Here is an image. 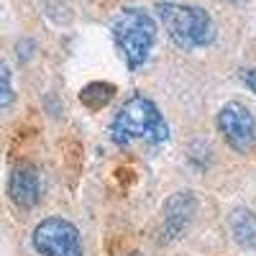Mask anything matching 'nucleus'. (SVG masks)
<instances>
[{"label": "nucleus", "mask_w": 256, "mask_h": 256, "mask_svg": "<svg viewBox=\"0 0 256 256\" xmlns=\"http://www.w3.org/2000/svg\"><path fill=\"white\" fill-rule=\"evenodd\" d=\"M198 212V198L192 192H177L164 202V223H162V238L174 241L190 228L192 218Z\"/></svg>", "instance_id": "obj_6"}, {"label": "nucleus", "mask_w": 256, "mask_h": 256, "mask_svg": "<svg viewBox=\"0 0 256 256\" xmlns=\"http://www.w3.org/2000/svg\"><path fill=\"white\" fill-rule=\"evenodd\" d=\"M218 131L226 144L236 152H248L256 138V120L251 110L241 102H226L218 113Z\"/></svg>", "instance_id": "obj_5"}, {"label": "nucleus", "mask_w": 256, "mask_h": 256, "mask_svg": "<svg viewBox=\"0 0 256 256\" xmlns=\"http://www.w3.org/2000/svg\"><path fill=\"white\" fill-rule=\"evenodd\" d=\"M228 3H246V0H228Z\"/></svg>", "instance_id": "obj_12"}, {"label": "nucleus", "mask_w": 256, "mask_h": 256, "mask_svg": "<svg viewBox=\"0 0 256 256\" xmlns=\"http://www.w3.org/2000/svg\"><path fill=\"white\" fill-rule=\"evenodd\" d=\"M128 256H144V254H128Z\"/></svg>", "instance_id": "obj_13"}, {"label": "nucleus", "mask_w": 256, "mask_h": 256, "mask_svg": "<svg viewBox=\"0 0 256 256\" xmlns=\"http://www.w3.org/2000/svg\"><path fill=\"white\" fill-rule=\"evenodd\" d=\"M113 98H116V88L110 82H90V84H84L82 92H80L82 105H84V108H90V110L105 108Z\"/></svg>", "instance_id": "obj_9"}, {"label": "nucleus", "mask_w": 256, "mask_h": 256, "mask_svg": "<svg viewBox=\"0 0 256 256\" xmlns=\"http://www.w3.org/2000/svg\"><path fill=\"white\" fill-rule=\"evenodd\" d=\"M228 226H230V233L241 246L246 248H254L256 246V212H251L248 208H238L230 212L228 218Z\"/></svg>", "instance_id": "obj_8"}, {"label": "nucleus", "mask_w": 256, "mask_h": 256, "mask_svg": "<svg viewBox=\"0 0 256 256\" xmlns=\"http://www.w3.org/2000/svg\"><path fill=\"white\" fill-rule=\"evenodd\" d=\"M8 195L20 210H31L41 200V177L38 169L31 164H18L13 166L10 180H8Z\"/></svg>", "instance_id": "obj_7"}, {"label": "nucleus", "mask_w": 256, "mask_h": 256, "mask_svg": "<svg viewBox=\"0 0 256 256\" xmlns=\"http://www.w3.org/2000/svg\"><path fill=\"white\" fill-rule=\"evenodd\" d=\"M241 77H244V82H246V88H248L251 92H256V70H244Z\"/></svg>", "instance_id": "obj_11"}, {"label": "nucleus", "mask_w": 256, "mask_h": 256, "mask_svg": "<svg viewBox=\"0 0 256 256\" xmlns=\"http://www.w3.org/2000/svg\"><path fill=\"white\" fill-rule=\"evenodd\" d=\"M156 16L172 41L182 49H200L216 41V26L202 8L195 6H177V3H159Z\"/></svg>", "instance_id": "obj_2"}, {"label": "nucleus", "mask_w": 256, "mask_h": 256, "mask_svg": "<svg viewBox=\"0 0 256 256\" xmlns=\"http://www.w3.org/2000/svg\"><path fill=\"white\" fill-rule=\"evenodd\" d=\"M110 136L120 146L136 138H144L148 144H162L169 138V126L159 113V108L146 95H134L131 100H126L120 113L116 116L110 126Z\"/></svg>", "instance_id": "obj_1"}, {"label": "nucleus", "mask_w": 256, "mask_h": 256, "mask_svg": "<svg viewBox=\"0 0 256 256\" xmlns=\"http://www.w3.org/2000/svg\"><path fill=\"white\" fill-rule=\"evenodd\" d=\"M113 38L128 70H138L156 44V20L141 8H126L113 20Z\"/></svg>", "instance_id": "obj_3"}, {"label": "nucleus", "mask_w": 256, "mask_h": 256, "mask_svg": "<svg viewBox=\"0 0 256 256\" xmlns=\"http://www.w3.org/2000/svg\"><path fill=\"white\" fill-rule=\"evenodd\" d=\"M13 105V84H10V70L0 64V110Z\"/></svg>", "instance_id": "obj_10"}, {"label": "nucleus", "mask_w": 256, "mask_h": 256, "mask_svg": "<svg viewBox=\"0 0 256 256\" xmlns=\"http://www.w3.org/2000/svg\"><path fill=\"white\" fill-rule=\"evenodd\" d=\"M34 248L41 256H82V238L74 223L64 218H46L34 230Z\"/></svg>", "instance_id": "obj_4"}]
</instances>
